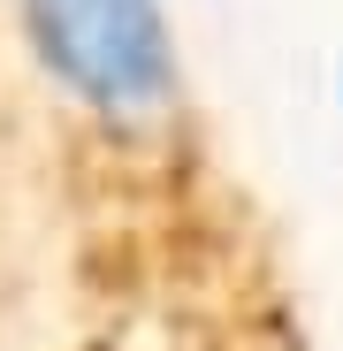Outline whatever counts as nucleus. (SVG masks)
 <instances>
[{
	"instance_id": "nucleus-1",
	"label": "nucleus",
	"mask_w": 343,
	"mask_h": 351,
	"mask_svg": "<svg viewBox=\"0 0 343 351\" xmlns=\"http://www.w3.org/2000/svg\"><path fill=\"white\" fill-rule=\"evenodd\" d=\"M335 99H343V62H335Z\"/></svg>"
}]
</instances>
